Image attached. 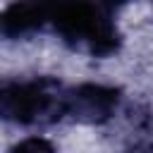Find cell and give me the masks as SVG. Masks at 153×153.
Instances as JSON below:
<instances>
[{
    "mask_svg": "<svg viewBox=\"0 0 153 153\" xmlns=\"http://www.w3.org/2000/svg\"><path fill=\"white\" fill-rule=\"evenodd\" d=\"M115 7V0H57L48 7V22L65 43L105 57L120 45Z\"/></svg>",
    "mask_w": 153,
    "mask_h": 153,
    "instance_id": "obj_1",
    "label": "cell"
},
{
    "mask_svg": "<svg viewBox=\"0 0 153 153\" xmlns=\"http://www.w3.org/2000/svg\"><path fill=\"white\" fill-rule=\"evenodd\" d=\"M12 153H55V148H53V143H50L48 139H43V136H29V139L19 141V143L12 148Z\"/></svg>",
    "mask_w": 153,
    "mask_h": 153,
    "instance_id": "obj_5",
    "label": "cell"
},
{
    "mask_svg": "<svg viewBox=\"0 0 153 153\" xmlns=\"http://www.w3.org/2000/svg\"><path fill=\"white\" fill-rule=\"evenodd\" d=\"M36 2H38V0H36Z\"/></svg>",
    "mask_w": 153,
    "mask_h": 153,
    "instance_id": "obj_6",
    "label": "cell"
},
{
    "mask_svg": "<svg viewBox=\"0 0 153 153\" xmlns=\"http://www.w3.org/2000/svg\"><path fill=\"white\" fill-rule=\"evenodd\" d=\"M48 22V7L38 5L36 0L26 2H14L5 10L2 14V33L7 38H22L33 33Z\"/></svg>",
    "mask_w": 153,
    "mask_h": 153,
    "instance_id": "obj_4",
    "label": "cell"
},
{
    "mask_svg": "<svg viewBox=\"0 0 153 153\" xmlns=\"http://www.w3.org/2000/svg\"><path fill=\"white\" fill-rule=\"evenodd\" d=\"M0 112L17 124H50L67 115V91L55 79L7 81L0 91Z\"/></svg>",
    "mask_w": 153,
    "mask_h": 153,
    "instance_id": "obj_2",
    "label": "cell"
},
{
    "mask_svg": "<svg viewBox=\"0 0 153 153\" xmlns=\"http://www.w3.org/2000/svg\"><path fill=\"white\" fill-rule=\"evenodd\" d=\"M120 105V88L105 84H79L67 91V115L86 124L108 122Z\"/></svg>",
    "mask_w": 153,
    "mask_h": 153,
    "instance_id": "obj_3",
    "label": "cell"
}]
</instances>
